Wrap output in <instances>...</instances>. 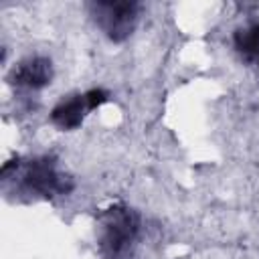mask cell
I'll return each mask as SVG.
<instances>
[{"mask_svg": "<svg viewBox=\"0 0 259 259\" xmlns=\"http://www.w3.org/2000/svg\"><path fill=\"white\" fill-rule=\"evenodd\" d=\"M111 99V93L103 87H91L87 91H75L69 95H63L51 109L49 121L61 130V132H73L77 130L85 117L107 103Z\"/></svg>", "mask_w": 259, "mask_h": 259, "instance_id": "4", "label": "cell"}, {"mask_svg": "<svg viewBox=\"0 0 259 259\" xmlns=\"http://www.w3.org/2000/svg\"><path fill=\"white\" fill-rule=\"evenodd\" d=\"M101 259H136L142 237V214L125 202H113L95 217Z\"/></svg>", "mask_w": 259, "mask_h": 259, "instance_id": "2", "label": "cell"}, {"mask_svg": "<svg viewBox=\"0 0 259 259\" xmlns=\"http://www.w3.org/2000/svg\"><path fill=\"white\" fill-rule=\"evenodd\" d=\"M2 194L10 202H38L69 196L75 190V178L61 168L55 154L12 156L0 168Z\"/></svg>", "mask_w": 259, "mask_h": 259, "instance_id": "1", "label": "cell"}, {"mask_svg": "<svg viewBox=\"0 0 259 259\" xmlns=\"http://www.w3.org/2000/svg\"><path fill=\"white\" fill-rule=\"evenodd\" d=\"M85 8L101 34L115 45L125 42L136 32L142 14V4L136 0H93Z\"/></svg>", "mask_w": 259, "mask_h": 259, "instance_id": "3", "label": "cell"}, {"mask_svg": "<svg viewBox=\"0 0 259 259\" xmlns=\"http://www.w3.org/2000/svg\"><path fill=\"white\" fill-rule=\"evenodd\" d=\"M233 49L251 67L259 71V18L245 22L233 32Z\"/></svg>", "mask_w": 259, "mask_h": 259, "instance_id": "6", "label": "cell"}, {"mask_svg": "<svg viewBox=\"0 0 259 259\" xmlns=\"http://www.w3.org/2000/svg\"><path fill=\"white\" fill-rule=\"evenodd\" d=\"M53 77H55V67L49 57L28 55L8 71L6 83L18 93H36L49 87Z\"/></svg>", "mask_w": 259, "mask_h": 259, "instance_id": "5", "label": "cell"}]
</instances>
